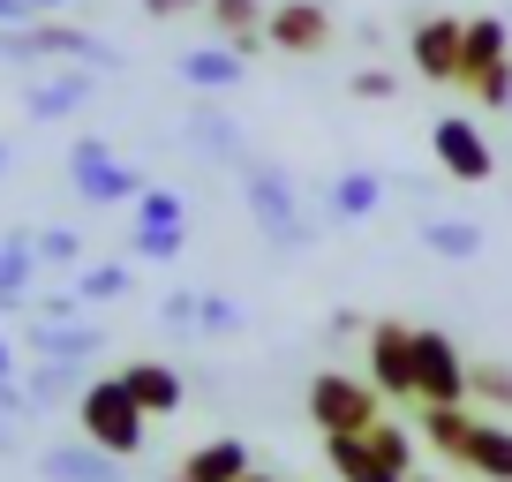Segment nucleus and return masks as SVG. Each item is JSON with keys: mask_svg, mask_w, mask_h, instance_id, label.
I'll return each instance as SVG.
<instances>
[{"mask_svg": "<svg viewBox=\"0 0 512 482\" xmlns=\"http://www.w3.org/2000/svg\"><path fill=\"white\" fill-rule=\"evenodd\" d=\"M497 61H512L505 16H467V23H460V91L482 76V68H497Z\"/></svg>", "mask_w": 512, "mask_h": 482, "instance_id": "nucleus-14", "label": "nucleus"}, {"mask_svg": "<svg viewBox=\"0 0 512 482\" xmlns=\"http://www.w3.org/2000/svg\"><path fill=\"white\" fill-rule=\"evenodd\" d=\"M369 385L384 400H415V324L400 317L369 324Z\"/></svg>", "mask_w": 512, "mask_h": 482, "instance_id": "nucleus-6", "label": "nucleus"}, {"mask_svg": "<svg viewBox=\"0 0 512 482\" xmlns=\"http://www.w3.org/2000/svg\"><path fill=\"white\" fill-rule=\"evenodd\" d=\"M0 174H8V144H0Z\"/></svg>", "mask_w": 512, "mask_h": 482, "instance_id": "nucleus-43", "label": "nucleus"}, {"mask_svg": "<svg viewBox=\"0 0 512 482\" xmlns=\"http://www.w3.org/2000/svg\"><path fill=\"white\" fill-rule=\"evenodd\" d=\"M241 482H279V475H256V467H249V475H241Z\"/></svg>", "mask_w": 512, "mask_h": 482, "instance_id": "nucleus-42", "label": "nucleus"}, {"mask_svg": "<svg viewBox=\"0 0 512 482\" xmlns=\"http://www.w3.org/2000/svg\"><path fill=\"white\" fill-rule=\"evenodd\" d=\"M121 385L136 392V407H144L151 422H159V415H181V400H189V385H181L174 362H121Z\"/></svg>", "mask_w": 512, "mask_h": 482, "instance_id": "nucleus-13", "label": "nucleus"}, {"mask_svg": "<svg viewBox=\"0 0 512 482\" xmlns=\"http://www.w3.org/2000/svg\"><path fill=\"white\" fill-rule=\"evenodd\" d=\"M83 98H91V68L61 61L53 76H38L31 91H23V113H31V121H68V113H83Z\"/></svg>", "mask_w": 512, "mask_h": 482, "instance_id": "nucleus-11", "label": "nucleus"}, {"mask_svg": "<svg viewBox=\"0 0 512 482\" xmlns=\"http://www.w3.org/2000/svg\"><path fill=\"white\" fill-rule=\"evenodd\" d=\"M23 8H31V16H53V8H68V0H23Z\"/></svg>", "mask_w": 512, "mask_h": 482, "instance_id": "nucleus-39", "label": "nucleus"}, {"mask_svg": "<svg viewBox=\"0 0 512 482\" xmlns=\"http://www.w3.org/2000/svg\"><path fill=\"white\" fill-rule=\"evenodd\" d=\"M324 460H332V475H339V482H415V475H392V467L369 452V437H362V430L324 437Z\"/></svg>", "mask_w": 512, "mask_h": 482, "instance_id": "nucleus-17", "label": "nucleus"}, {"mask_svg": "<svg viewBox=\"0 0 512 482\" xmlns=\"http://www.w3.org/2000/svg\"><path fill=\"white\" fill-rule=\"evenodd\" d=\"M422 241H430L437 257H475V249H482V234H475V226H460V219H430V226H422Z\"/></svg>", "mask_w": 512, "mask_h": 482, "instance_id": "nucleus-27", "label": "nucleus"}, {"mask_svg": "<svg viewBox=\"0 0 512 482\" xmlns=\"http://www.w3.org/2000/svg\"><path fill=\"white\" fill-rule=\"evenodd\" d=\"M76 294L83 302H121L128 294V264H91V272L76 279Z\"/></svg>", "mask_w": 512, "mask_h": 482, "instance_id": "nucleus-29", "label": "nucleus"}, {"mask_svg": "<svg viewBox=\"0 0 512 482\" xmlns=\"http://www.w3.org/2000/svg\"><path fill=\"white\" fill-rule=\"evenodd\" d=\"M377 415H384V392L369 385V377H347V370H324V377H309V422H317L324 437L369 430Z\"/></svg>", "mask_w": 512, "mask_h": 482, "instance_id": "nucleus-3", "label": "nucleus"}, {"mask_svg": "<svg viewBox=\"0 0 512 482\" xmlns=\"http://www.w3.org/2000/svg\"><path fill=\"white\" fill-rule=\"evenodd\" d=\"M181 83H196V91H234V83H241V53H234V46H196V53H181Z\"/></svg>", "mask_w": 512, "mask_h": 482, "instance_id": "nucleus-20", "label": "nucleus"}, {"mask_svg": "<svg viewBox=\"0 0 512 482\" xmlns=\"http://www.w3.org/2000/svg\"><path fill=\"white\" fill-rule=\"evenodd\" d=\"M362 437H369V452H377V460L392 467V475H415V437H407L400 422H384V415H377Z\"/></svg>", "mask_w": 512, "mask_h": 482, "instance_id": "nucleus-26", "label": "nucleus"}, {"mask_svg": "<svg viewBox=\"0 0 512 482\" xmlns=\"http://www.w3.org/2000/svg\"><path fill=\"white\" fill-rule=\"evenodd\" d=\"M249 211H256V226H264L279 249H302L309 241V226H302V211H294V189H287L279 166H249Z\"/></svg>", "mask_w": 512, "mask_h": 482, "instance_id": "nucleus-8", "label": "nucleus"}, {"mask_svg": "<svg viewBox=\"0 0 512 482\" xmlns=\"http://www.w3.org/2000/svg\"><path fill=\"white\" fill-rule=\"evenodd\" d=\"M196 332H241V309L226 294H196Z\"/></svg>", "mask_w": 512, "mask_h": 482, "instance_id": "nucleus-30", "label": "nucleus"}, {"mask_svg": "<svg viewBox=\"0 0 512 482\" xmlns=\"http://www.w3.org/2000/svg\"><path fill=\"white\" fill-rule=\"evenodd\" d=\"M0 61H76V68H121V53L98 46L91 31H76V23H8L0 31Z\"/></svg>", "mask_w": 512, "mask_h": 482, "instance_id": "nucleus-2", "label": "nucleus"}, {"mask_svg": "<svg viewBox=\"0 0 512 482\" xmlns=\"http://www.w3.org/2000/svg\"><path fill=\"white\" fill-rule=\"evenodd\" d=\"M407 53H415L422 83H452V91H460V16H422L415 38H407Z\"/></svg>", "mask_w": 512, "mask_h": 482, "instance_id": "nucleus-10", "label": "nucleus"}, {"mask_svg": "<svg viewBox=\"0 0 512 482\" xmlns=\"http://www.w3.org/2000/svg\"><path fill=\"white\" fill-rule=\"evenodd\" d=\"M415 482H430V475H415Z\"/></svg>", "mask_w": 512, "mask_h": 482, "instance_id": "nucleus-45", "label": "nucleus"}, {"mask_svg": "<svg viewBox=\"0 0 512 482\" xmlns=\"http://www.w3.org/2000/svg\"><path fill=\"white\" fill-rule=\"evenodd\" d=\"M467 98H475V106H490V113H512V61L482 68V76L467 83Z\"/></svg>", "mask_w": 512, "mask_h": 482, "instance_id": "nucleus-28", "label": "nucleus"}, {"mask_svg": "<svg viewBox=\"0 0 512 482\" xmlns=\"http://www.w3.org/2000/svg\"><path fill=\"white\" fill-rule=\"evenodd\" d=\"M166 482H189V475H166Z\"/></svg>", "mask_w": 512, "mask_h": 482, "instance_id": "nucleus-44", "label": "nucleus"}, {"mask_svg": "<svg viewBox=\"0 0 512 482\" xmlns=\"http://www.w3.org/2000/svg\"><path fill=\"white\" fill-rule=\"evenodd\" d=\"M467 362L445 332H415V407H467Z\"/></svg>", "mask_w": 512, "mask_h": 482, "instance_id": "nucleus-5", "label": "nucleus"}, {"mask_svg": "<svg viewBox=\"0 0 512 482\" xmlns=\"http://www.w3.org/2000/svg\"><path fill=\"white\" fill-rule=\"evenodd\" d=\"M264 46H279V53H324L332 46V16H324L317 0H279L272 16H264Z\"/></svg>", "mask_w": 512, "mask_h": 482, "instance_id": "nucleus-9", "label": "nucleus"}, {"mask_svg": "<svg viewBox=\"0 0 512 482\" xmlns=\"http://www.w3.org/2000/svg\"><path fill=\"white\" fill-rule=\"evenodd\" d=\"M68 189L83 196V204H136V196L151 189L136 166L113 159V144H98V136H83L76 151H68Z\"/></svg>", "mask_w": 512, "mask_h": 482, "instance_id": "nucleus-4", "label": "nucleus"}, {"mask_svg": "<svg viewBox=\"0 0 512 482\" xmlns=\"http://www.w3.org/2000/svg\"><path fill=\"white\" fill-rule=\"evenodd\" d=\"M482 415H467V407H422V445L445 452V460H467V437H475Z\"/></svg>", "mask_w": 512, "mask_h": 482, "instance_id": "nucleus-21", "label": "nucleus"}, {"mask_svg": "<svg viewBox=\"0 0 512 482\" xmlns=\"http://www.w3.org/2000/svg\"><path fill=\"white\" fill-rule=\"evenodd\" d=\"M196 8H204V0H144V16H151V23H174V16H196Z\"/></svg>", "mask_w": 512, "mask_h": 482, "instance_id": "nucleus-36", "label": "nucleus"}, {"mask_svg": "<svg viewBox=\"0 0 512 482\" xmlns=\"http://www.w3.org/2000/svg\"><path fill=\"white\" fill-rule=\"evenodd\" d=\"M38 241V264H76L83 257V241L68 234V226H46V234H31Z\"/></svg>", "mask_w": 512, "mask_h": 482, "instance_id": "nucleus-31", "label": "nucleus"}, {"mask_svg": "<svg viewBox=\"0 0 512 482\" xmlns=\"http://www.w3.org/2000/svg\"><path fill=\"white\" fill-rule=\"evenodd\" d=\"M8 23H31V8H23V0H0V31H8Z\"/></svg>", "mask_w": 512, "mask_h": 482, "instance_id": "nucleus-38", "label": "nucleus"}, {"mask_svg": "<svg viewBox=\"0 0 512 482\" xmlns=\"http://www.w3.org/2000/svg\"><path fill=\"white\" fill-rule=\"evenodd\" d=\"M76 422H83V437H91V445L113 452V460H136V452H144V430H151V415L136 407V392L121 385V370H113V377H91V385L76 392Z\"/></svg>", "mask_w": 512, "mask_h": 482, "instance_id": "nucleus-1", "label": "nucleus"}, {"mask_svg": "<svg viewBox=\"0 0 512 482\" xmlns=\"http://www.w3.org/2000/svg\"><path fill=\"white\" fill-rule=\"evenodd\" d=\"M181 475L189 482H241L249 475V445H241V437H211V445H196L189 460H181Z\"/></svg>", "mask_w": 512, "mask_h": 482, "instance_id": "nucleus-18", "label": "nucleus"}, {"mask_svg": "<svg viewBox=\"0 0 512 482\" xmlns=\"http://www.w3.org/2000/svg\"><path fill=\"white\" fill-rule=\"evenodd\" d=\"M181 241H189V234H128V249H136L144 264H174V257H181Z\"/></svg>", "mask_w": 512, "mask_h": 482, "instance_id": "nucleus-32", "label": "nucleus"}, {"mask_svg": "<svg viewBox=\"0 0 512 482\" xmlns=\"http://www.w3.org/2000/svg\"><path fill=\"white\" fill-rule=\"evenodd\" d=\"M0 385H16V347H8V332H0Z\"/></svg>", "mask_w": 512, "mask_h": 482, "instance_id": "nucleus-37", "label": "nucleus"}, {"mask_svg": "<svg viewBox=\"0 0 512 482\" xmlns=\"http://www.w3.org/2000/svg\"><path fill=\"white\" fill-rule=\"evenodd\" d=\"M23 347L38 354V362H91L98 347H106V332H98V324H76V317H38L31 332H23Z\"/></svg>", "mask_w": 512, "mask_h": 482, "instance_id": "nucleus-12", "label": "nucleus"}, {"mask_svg": "<svg viewBox=\"0 0 512 482\" xmlns=\"http://www.w3.org/2000/svg\"><path fill=\"white\" fill-rule=\"evenodd\" d=\"M196 144H211V151H226V159H234V151H241V136L226 129L219 113H196Z\"/></svg>", "mask_w": 512, "mask_h": 482, "instance_id": "nucleus-33", "label": "nucleus"}, {"mask_svg": "<svg viewBox=\"0 0 512 482\" xmlns=\"http://www.w3.org/2000/svg\"><path fill=\"white\" fill-rule=\"evenodd\" d=\"M377 204H384V181L377 174H339L332 181V211H339V219H369Z\"/></svg>", "mask_w": 512, "mask_h": 482, "instance_id": "nucleus-25", "label": "nucleus"}, {"mask_svg": "<svg viewBox=\"0 0 512 482\" xmlns=\"http://www.w3.org/2000/svg\"><path fill=\"white\" fill-rule=\"evenodd\" d=\"M430 151H437V166H445L452 181H490L497 174V151H490V136L475 129V113H445L430 129Z\"/></svg>", "mask_w": 512, "mask_h": 482, "instance_id": "nucleus-7", "label": "nucleus"}, {"mask_svg": "<svg viewBox=\"0 0 512 482\" xmlns=\"http://www.w3.org/2000/svg\"><path fill=\"white\" fill-rule=\"evenodd\" d=\"M264 16H272L264 0H204V23L219 31V46H234V53H241V61L264 46Z\"/></svg>", "mask_w": 512, "mask_h": 482, "instance_id": "nucleus-15", "label": "nucleus"}, {"mask_svg": "<svg viewBox=\"0 0 512 482\" xmlns=\"http://www.w3.org/2000/svg\"><path fill=\"white\" fill-rule=\"evenodd\" d=\"M38 475H46V482H121V460L83 437V445H53L46 460H38Z\"/></svg>", "mask_w": 512, "mask_h": 482, "instance_id": "nucleus-16", "label": "nucleus"}, {"mask_svg": "<svg viewBox=\"0 0 512 482\" xmlns=\"http://www.w3.org/2000/svg\"><path fill=\"white\" fill-rule=\"evenodd\" d=\"M467 400L490 407V415H512V362H475L467 370Z\"/></svg>", "mask_w": 512, "mask_h": 482, "instance_id": "nucleus-23", "label": "nucleus"}, {"mask_svg": "<svg viewBox=\"0 0 512 482\" xmlns=\"http://www.w3.org/2000/svg\"><path fill=\"white\" fill-rule=\"evenodd\" d=\"M181 219H189V204H181L174 189H159V181L136 196V234H189Z\"/></svg>", "mask_w": 512, "mask_h": 482, "instance_id": "nucleus-22", "label": "nucleus"}, {"mask_svg": "<svg viewBox=\"0 0 512 482\" xmlns=\"http://www.w3.org/2000/svg\"><path fill=\"white\" fill-rule=\"evenodd\" d=\"M0 452H16V430H8V415H0Z\"/></svg>", "mask_w": 512, "mask_h": 482, "instance_id": "nucleus-40", "label": "nucleus"}, {"mask_svg": "<svg viewBox=\"0 0 512 482\" xmlns=\"http://www.w3.org/2000/svg\"><path fill=\"white\" fill-rule=\"evenodd\" d=\"M0 309H23V294H0Z\"/></svg>", "mask_w": 512, "mask_h": 482, "instance_id": "nucleus-41", "label": "nucleus"}, {"mask_svg": "<svg viewBox=\"0 0 512 482\" xmlns=\"http://www.w3.org/2000/svg\"><path fill=\"white\" fill-rule=\"evenodd\" d=\"M159 317L174 324V332H196V294H166V302H159Z\"/></svg>", "mask_w": 512, "mask_h": 482, "instance_id": "nucleus-34", "label": "nucleus"}, {"mask_svg": "<svg viewBox=\"0 0 512 482\" xmlns=\"http://www.w3.org/2000/svg\"><path fill=\"white\" fill-rule=\"evenodd\" d=\"M354 98H392V68H362V76H354Z\"/></svg>", "mask_w": 512, "mask_h": 482, "instance_id": "nucleus-35", "label": "nucleus"}, {"mask_svg": "<svg viewBox=\"0 0 512 482\" xmlns=\"http://www.w3.org/2000/svg\"><path fill=\"white\" fill-rule=\"evenodd\" d=\"M460 467H475L482 482H512V430H505V422H475Z\"/></svg>", "mask_w": 512, "mask_h": 482, "instance_id": "nucleus-19", "label": "nucleus"}, {"mask_svg": "<svg viewBox=\"0 0 512 482\" xmlns=\"http://www.w3.org/2000/svg\"><path fill=\"white\" fill-rule=\"evenodd\" d=\"M83 362H38L31 377H23V392H31V407H53V400H68V392H83Z\"/></svg>", "mask_w": 512, "mask_h": 482, "instance_id": "nucleus-24", "label": "nucleus"}]
</instances>
